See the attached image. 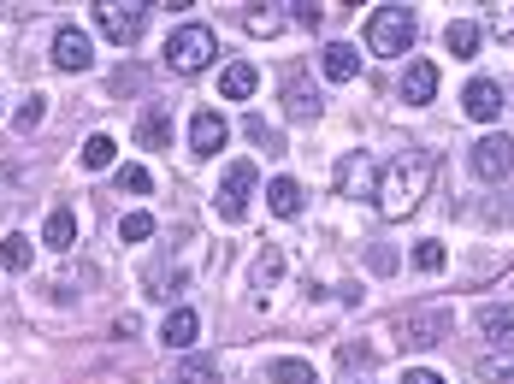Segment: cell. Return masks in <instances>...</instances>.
<instances>
[{"mask_svg": "<svg viewBox=\"0 0 514 384\" xmlns=\"http://www.w3.org/2000/svg\"><path fill=\"white\" fill-rule=\"evenodd\" d=\"M426 184H432V154H426V148H402V154L385 166V178L373 184V201H379L385 219H402V213L420 207Z\"/></svg>", "mask_w": 514, "mask_h": 384, "instance_id": "6da1fadb", "label": "cell"}, {"mask_svg": "<svg viewBox=\"0 0 514 384\" xmlns=\"http://www.w3.org/2000/svg\"><path fill=\"white\" fill-rule=\"evenodd\" d=\"M444 48H450V60H473V48H479V24H467V18L450 24V30H444Z\"/></svg>", "mask_w": 514, "mask_h": 384, "instance_id": "44dd1931", "label": "cell"}, {"mask_svg": "<svg viewBox=\"0 0 514 384\" xmlns=\"http://www.w3.org/2000/svg\"><path fill=\"white\" fill-rule=\"evenodd\" d=\"M290 24H302V30H320V6H290Z\"/></svg>", "mask_w": 514, "mask_h": 384, "instance_id": "836d02e7", "label": "cell"}, {"mask_svg": "<svg viewBox=\"0 0 514 384\" xmlns=\"http://www.w3.org/2000/svg\"><path fill=\"white\" fill-rule=\"evenodd\" d=\"M479 379L485 384H514V355H485V361H479Z\"/></svg>", "mask_w": 514, "mask_h": 384, "instance_id": "484cf974", "label": "cell"}, {"mask_svg": "<svg viewBox=\"0 0 514 384\" xmlns=\"http://www.w3.org/2000/svg\"><path fill=\"white\" fill-rule=\"evenodd\" d=\"M479 331H485L491 343H509V337H514V308H503V302L479 308Z\"/></svg>", "mask_w": 514, "mask_h": 384, "instance_id": "ffe728a7", "label": "cell"}, {"mask_svg": "<svg viewBox=\"0 0 514 384\" xmlns=\"http://www.w3.org/2000/svg\"><path fill=\"white\" fill-rule=\"evenodd\" d=\"M290 24V12H249V36H278Z\"/></svg>", "mask_w": 514, "mask_h": 384, "instance_id": "f1b7e54d", "label": "cell"}, {"mask_svg": "<svg viewBox=\"0 0 514 384\" xmlns=\"http://www.w3.org/2000/svg\"><path fill=\"white\" fill-rule=\"evenodd\" d=\"M42 113H48V95H30V101H24V107L12 113V125H18V136H24V130H36V125H42Z\"/></svg>", "mask_w": 514, "mask_h": 384, "instance_id": "83f0119b", "label": "cell"}, {"mask_svg": "<svg viewBox=\"0 0 514 384\" xmlns=\"http://www.w3.org/2000/svg\"><path fill=\"white\" fill-rule=\"evenodd\" d=\"M491 30L503 36V30H514V12H491Z\"/></svg>", "mask_w": 514, "mask_h": 384, "instance_id": "8d00e7d4", "label": "cell"}, {"mask_svg": "<svg viewBox=\"0 0 514 384\" xmlns=\"http://www.w3.org/2000/svg\"><path fill=\"white\" fill-rule=\"evenodd\" d=\"M95 24H101V36H113L119 48H130V42L142 36L148 12H142V6H119V0H101V6H95Z\"/></svg>", "mask_w": 514, "mask_h": 384, "instance_id": "5b68a950", "label": "cell"}, {"mask_svg": "<svg viewBox=\"0 0 514 384\" xmlns=\"http://www.w3.org/2000/svg\"><path fill=\"white\" fill-rule=\"evenodd\" d=\"M172 384H219V367L195 355V361H184V367H178V379H172Z\"/></svg>", "mask_w": 514, "mask_h": 384, "instance_id": "4316f807", "label": "cell"}, {"mask_svg": "<svg viewBox=\"0 0 514 384\" xmlns=\"http://www.w3.org/2000/svg\"><path fill=\"white\" fill-rule=\"evenodd\" d=\"M266 207H272L278 219H296V213H302V184H296V178H272V184H266Z\"/></svg>", "mask_w": 514, "mask_h": 384, "instance_id": "ac0fdd59", "label": "cell"}, {"mask_svg": "<svg viewBox=\"0 0 514 384\" xmlns=\"http://www.w3.org/2000/svg\"><path fill=\"white\" fill-rule=\"evenodd\" d=\"M402 384H444L438 373H426V367H414V373H402Z\"/></svg>", "mask_w": 514, "mask_h": 384, "instance_id": "d590c367", "label": "cell"}, {"mask_svg": "<svg viewBox=\"0 0 514 384\" xmlns=\"http://www.w3.org/2000/svg\"><path fill=\"white\" fill-rule=\"evenodd\" d=\"M113 154H119V142H113V136H89V142H83V166H89V172H107V166H113Z\"/></svg>", "mask_w": 514, "mask_h": 384, "instance_id": "cb8c5ba5", "label": "cell"}, {"mask_svg": "<svg viewBox=\"0 0 514 384\" xmlns=\"http://www.w3.org/2000/svg\"><path fill=\"white\" fill-rule=\"evenodd\" d=\"M284 113L314 125V119H320V89H314V83H302V77H290V83H284Z\"/></svg>", "mask_w": 514, "mask_h": 384, "instance_id": "5bb4252c", "label": "cell"}, {"mask_svg": "<svg viewBox=\"0 0 514 384\" xmlns=\"http://www.w3.org/2000/svg\"><path fill=\"white\" fill-rule=\"evenodd\" d=\"M243 130H249V142H255L260 154H278V148H284V142H278V130H272V125H260V119H249Z\"/></svg>", "mask_w": 514, "mask_h": 384, "instance_id": "4dcf8cb0", "label": "cell"}, {"mask_svg": "<svg viewBox=\"0 0 514 384\" xmlns=\"http://www.w3.org/2000/svg\"><path fill=\"white\" fill-rule=\"evenodd\" d=\"M89 60H95V54H89V36H83V30H60V36H54V65H60V71H89Z\"/></svg>", "mask_w": 514, "mask_h": 384, "instance_id": "8fae6325", "label": "cell"}, {"mask_svg": "<svg viewBox=\"0 0 514 384\" xmlns=\"http://www.w3.org/2000/svg\"><path fill=\"white\" fill-rule=\"evenodd\" d=\"M119 237H125V243H142V237H154V213H125Z\"/></svg>", "mask_w": 514, "mask_h": 384, "instance_id": "f546056e", "label": "cell"}, {"mask_svg": "<svg viewBox=\"0 0 514 384\" xmlns=\"http://www.w3.org/2000/svg\"><path fill=\"white\" fill-rule=\"evenodd\" d=\"M320 65H325V77H331V83H355V71H361V54H355L349 42H331Z\"/></svg>", "mask_w": 514, "mask_h": 384, "instance_id": "d6986e66", "label": "cell"}, {"mask_svg": "<svg viewBox=\"0 0 514 384\" xmlns=\"http://www.w3.org/2000/svg\"><path fill=\"white\" fill-rule=\"evenodd\" d=\"M278 278H284V249H278V243H266L260 260H255V290H272Z\"/></svg>", "mask_w": 514, "mask_h": 384, "instance_id": "603a6c76", "label": "cell"}, {"mask_svg": "<svg viewBox=\"0 0 514 384\" xmlns=\"http://www.w3.org/2000/svg\"><path fill=\"white\" fill-rule=\"evenodd\" d=\"M42 243H48V249H60V255H71V243H77V213H71V207H54V213H48Z\"/></svg>", "mask_w": 514, "mask_h": 384, "instance_id": "9a60e30c", "label": "cell"}, {"mask_svg": "<svg viewBox=\"0 0 514 384\" xmlns=\"http://www.w3.org/2000/svg\"><path fill=\"white\" fill-rule=\"evenodd\" d=\"M213 54H219V42H213V30H207V24H184V30H172V42H166V65H172V71H184V77L207 71Z\"/></svg>", "mask_w": 514, "mask_h": 384, "instance_id": "3957f363", "label": "cell"}, {"mask_svg": "<svg viewBox=\"0 0 514 384\" xmlns=\"http://www.w3.org/2000/svg\"><path fill=\"white\" fill-rule=\"evenodd\" d=\"M136 142H142V148H166V142H172V113H166V107H148V113L136 119Z\"/></svg>", "mask_w": 514, "mask_h": 384, "instance_id": "e0dca14e", "label": "cell"}, {"mask_svg": "<svg viewBox=\"0 0 514 384\" xmlns=\"http://www.w3.org/2000/svg\"><path fill=\"white\" fill-rule=\"evenodd\" d=\"M337 190H343V195H373V160H367L361 148L337 166Z\"/></svg>", "mask_w": 514, "mask_h": 384, "instance_id": "4fadbf2b", "label": "cell"}, {"mask_svg": "<svg viewBox=\"0 0 514 384\" xmlns=\"http://www.w3.org/2000/svg\"><path fill=\"white\" fill-rule=\"evenodd\" d=\"M444 337H450V308H408L396 320V343L402 349H432Z\"/></svg>", "mask_w": 514, "mask_h": 384, "instance_id": "277c9868", "label": "cell"}, {"mask_svg": "<svg viewBox=\"0 0 514 384\" xmlns=\"http://www.w3.org/2000/svg\"><path fill=\"white\" fill-rule=\"evenodd\" d=\"M473 172L491 184V178H509L514 172V142L509 136H485V142H473Z\"/></svg>", "mask_w": 514, "mask_h": 384, "instance_id": "52a82bcc", "label": "cell"}, {"mask_svg": "<svg viewBox=\"0 0 514 384\" xmlns=\"http://www.w3.org/2000/svg\"><path fill=\"white\" fill-rule=\"evenodd\" d=\"M255 89H260V71L249 60H237V65L219 71V95H225V101H249Z\"/></svg>", "mask_w": 514, "mask_h": 384, "instance_id": "7c38bea8", "label": "cell"}, {"mask_svg": "<svg viewBox=\"0 0 514 384\" xmlns=\"http://www.w3.org/2000/svg\"><path fill=\"white\" fill-rule=\"evenodd\" d=\"M136 83H142V77H136V71H119V77H113V95H130V89H136Z\"/></svg>", "mask_w": 514, "mask_h": 384, "instance_id": "e575fe53", "label": "cell"}, {"mask_svg": "<svg viewBox=\"0 0 514 384\" xmlns=\"http://www.w3.org/2000/svg\"><path fill=\"white\" fill-rule=\"evenodd\" d=\"M148 166H119V190H130V195H148Z\"/></svg>", "mask_w": 514, "mask_h": 384, "instance_id": "d6a6232c", "label": "cell"}, {"mask_svg": "<svg viewBox=\"0 0 514 384\" xmlns=\"http://www.w3.org/2000/svg\"><path fill=\"white\" fill-rule=\"evenodd\" d=\"M266 379H272V384H314V367L284 355V361H272V367H266Z\"/></svg>", "mask_w": 514, "mask_h": 384, "instance_id": "d4e9b609", "label": "cell"}, {"mask_svg": "<svg viewBox=\"0 0 514 384\" xmlns=\"http://www.w3.org/2000/svg\"><path fill=\"white\" fill-rule=\"evenodd\" d=\"M225 136H231V125H225V119H219L213 107H201V113L190 119V148L201 154V160H213V154L225 148Z\"/></svg>", "mask_w": 514, "mask_h": 384, "instance_id": "ba28073f", "label": "cell"}, {"mask_svg": "<svg viewBox=\"0 0 514 384\" xmlns=\"http://www.w3.org/2000/svg\"><path fill=\"white\" fill-rule=\"evenodd\" d=\"M160 337H166V349H190L195 337H201V320H195V308H172Z\"/></svg>", "mask_w": 514, "mask_h": 384, "instance_id": "2e32d148", "label": "cell"}, {"mask_svg": "<svg viewBox=\"0 0 514 384\" xmlns=\"http://www.w3.org/2000/svg\"><path fill=\"white\" fill-rule=\"evenodd\" d=\"M432 95H438V65L414 60L408 71H402V101H408V107H426Z\"/></svg>", "mask_w": 514, "mask_h": 384, "instance_id": "30bf717a", "label": "cell"}, {"mask_svg": "<svg viewBox=\"0 0 514 384\" xmlns=\"http://www.w3.org/2000/svg\"><path fill=\"white\" fill-rule=\"evenodd\" d=\"M249 195H255V166H249V160H237V166L225 172V184H219V213L237 225V219L249 213Z\"/></svg>", "mask_w": 514, "mask_h": 384, "instance_id": "8992f818", "label": "cell"}, {"mask_svg": "<svg viewBox=\"0 0 514 384\" xmlns=\"http://www.w3.org/2000/svg\"><path fill=\"white\" fill-rule=\"evenodd\" d=\"M444 243H420V249H414V266H420V272H444Z\"/></svg>", "mask_w": 514, "mask_h": 384, "instance_id": "1f68e13d", "label": "cell"}, {"mask_svg": "<svg viewBox=\"0 0 514 384\" xmlns=\"http://www.w3.org/2000/svg\"><path fill=\"white\" fill-rule=\"evenodd\" d=\"M30 260H36V249H30L24 231H12V237L0 243V266H6V272H30Z\"/></svg>", "mask_w": 514, "mask_h": 384, "instance_id": "7402d4cb", "label": "cell"}, {"mask_svg": "<svg viewBox=\"0 0 514 384\" xmlns=\"http://www.w3.org/2000/svg\"><path fill=\"white\" fill-rule=\"evenodd\" d=\"M367 48L385 54V60H402V54L414 48V12H408V6H379V12L367 18Z\"/></svg>", "mask_w": 514, "mask_h": 384, "instance_id": "7a4b0ae2", "label": "cell"}, {"mask_svg": "<svg viewBox=\"0 0 514 384\" xmlns=\"http://www.w3.org/2000/svg\"><path fill=\"white\" fill-rule=\"evenodd\" d=\"M461 107H467V119L491 125V119L503 113V89H497L491 77H473V83H467V95H461Z\"/></svg>", "mask_w": 514, "mask_h": 384, "instance_id": "9c48e42d", "label": "cell"}]
</instances>
